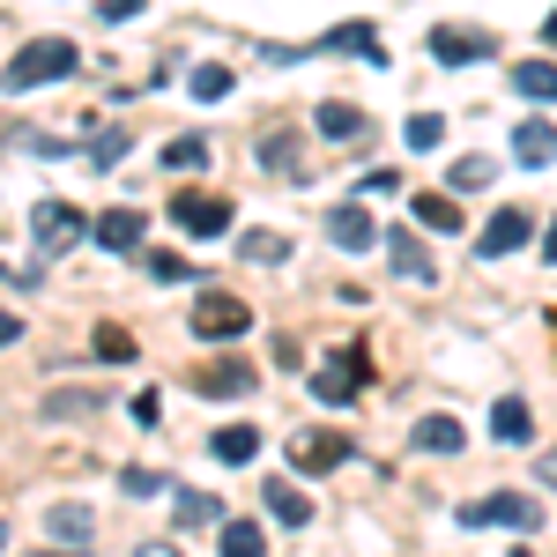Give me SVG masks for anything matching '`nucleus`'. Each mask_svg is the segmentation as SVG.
Here are the masks:
<instances>
[{"instance_id":"nucleus-1","label":"nucleus","mask_w":557,"mask_h":557,"mask_svg":"<svg viewBox=\"0 0 557 557\" xmlns=\"http://www.w3.org/2000/svg\"><path fill=\"white\" fill-rule=\"evenodd\" d=\"M83 67V52L67 38H30L8 67H0V89H45V83H67Z\"/></svg>"},{"instance_id":"nucleus-2","label":"nucleus","mask_w":557,"mask_h":557,"mask_svg":"<svg viewBox=\"0 0 557 557\" xmlns=\"http://www.w3.org/2000/svg\"><path fill=\"white\" fill-rule=\"evenodd\" d=\"M461 528H543V506L528 491H491V498L461 506Z\"/></svg>"},{"instance_id":"nucleus-3","label":"nucleus","mask_w":557,"mask_h":557,"mask_svg":"<svg viewBox=\"0 0 557 557\" xmlns=\"http://www.w3.org/2000/svg\"><path fill=\"white\" fill-rule=\"evenodd\" d=\"M186 327H194L201 343H238V335L253 327V305H238V298H223V290H209V298L186 312Z\"/></svg>"},{"instance_id":"nucleus-4","label":"nucleus","mask_w":557,"mask_h":557,"mask_svg":"<svg viewBox=\"0 0 557 557\" xmlns=\"http://www.w3.org/2000/svg\"><path fill=\"white\" fill-rule=\"evenodd\" d=\"M364 380H372V372H364V349H335V357L312 372V401L343 409V401H357V394H364Z\"/></svg>"},{"instance_id":"nucleus-5","label":"nucleus","mask_w":557,"mask_h":557,"mask_svg":"<svg viewBox=\"0 0 557 557\" xmlns=\"http://www.w3.org/2000/svg\"><path fill=\"white\" fill-rule=\"evenodd\" d=\"M30 231H38L45 253H67L89 223H83V209H75V201H38V209H30Z\"/></svg>"},{"instance_id":"nucleus-6","label":"nucleus","mask_w":557,"mask_h":557,"mask_svg":"<svg viewBox=\"0 0 557 557\" xmlns=\"http://www.w3.org/2000/svg\"><path fill=\"white\" fill-rule=\"evenodd\" d=\"M431 52H438L446 67H469V60H491L498 38H491V30H461V23H438V30H431Z\"/></svg>"},{"instance_id":"nucleus-7","label":"nucleus","mask_w":557,"mask_h":557,"mask_svg":"<svg viewBox=\"0 0 557 557\" xmlns=\"http://www.w3.org/2000/svg\"><path fill=\"white\" fill-rule=\"evenodd\" d=\"M172 215L194 231V238H223V231H231V201H223V194H178Z\"/></svg>"},{"instance_id":"nucleus-8","label":"nucleus","mask_w":557,"mask_h":557,"mask_svg":"<svg viewBox=\"0 0 557 557\" xmlns=\"http://www.w3.org/2000/svg\"><path fill=\"white\" fill-rule=\"evenodd\" d=\"M528 231H535V223H528V209H498L491 223H483L475 253H483V260H506V253H520V246H528Z\"/></svg>"},{"instance_id":"nucleus-9","label":"nucleus","mask_w":557,"mask_h":557,"mask_svg":"<svg viewBox=\"0 0 557 557\" xmlns=\"http://www.w3.org/2000/svg\"><path fill=\"white\" fill-rule=\"evenodd\" d=\"M194 394H209V401H246V394H253V364H238V357L201 364V372H194Z\"/></svg>"},{"instance_id":"nucleus-10","label":"nucleus","mask_w":557,"mask_h":557,"mask_svg":"<svg viewBox=\"0 0 557 557\" xmlns=\"http://www.w3.org/2000/svg\"><path fill=\"white\" fill-rule=\"evenodd\" d=\"M327 238H335L343 253H372V246H380V223L357 209V201H343V209H327Z\"/></svg>"},{"instance_id":"nucleus-11","label":"nucleus","mask_w":557,"mask_h":557,"mask_svg":"<svg viewBox=\"0 0 557 557\" xmlns=\"http://www.w3.org/2000/svg\"><path fill=\"white\" fill-rule=\"evenodd\" d=\"M290 461L305 475H320V469H335V461H349V438L343 431H305V438H290Z\"/></svg>"},{"instance_id":"nucleus-12","label":"nucleus","mask_w":557,"mask_h":557,"mask_svg":"<svg viewBox=\"0 0 557 557\" xmlns=\"http://www.w3.org/2000/svg\"><path fill=\"white\" fill-rule=\"evenodd\" d=\"M141 231H149V215H141V209H104V215H97V246H112V253H134Z\"/></svg>"},{"instance_id":"nucleus-13","label":"nucleus","mask_w":557,"mask_h":557,"mask_svg":"<svg viewBox=\"0 0 557 557\" xmlns=\"http://www.w3.org/2000/svg\"><path fill=\"white\" fill-rule=\"evenodd\" d=\"M491 438H498V446H528V438H535V417H528L520 394H498V409H491Z\"/></svg>"},{"instance_id":"nucleus-14","label":"nucleus","mask_w":557,"mask_h":557,"mask_svg":"<svg viewBox=\"0 0 557 557\" xmlns=\"http://www.w3.org/2000/svg\"><path fill=\"white\" fill-rule=\"evenodd\" d=\"M312 120H320V134H327V141H357V134L372 127V120H364L357 104H343V97H327V104H320Z\"/></svg>"},{"instance_id":"nucleus-15","label":"nucleus","mask_w":557,"mask_h":557,"mask_svg":"<svg viewBox=\"0 0 557 557\" xmlns=\"http://www.w3.org/2000/svg\"><path fill=\"white\" fill-rule=\"evenodd\" d=\"M104 409V394L97 386H67V394H52L45 401V424H75V417H97Z\"/></svg>"},{"instance_id":"nucleus-16","label":"nucleus","mask_w":557,"mask_h":557,"mask_svg":"<svg viewBox=\"0 0 557 557\" xmlns=\"http://www.w3.org/2000/svg\"><path fill=\"white\" fill-rule=\"evenodd\" d=\"M45 528H52V543H60V550H83V535L97 528V520H89V506H52Z\"/></svg>"},{"instance_id":"nucleus-17","label":"nucleus","mask_w":557,"mask_h":557,"mask_svg":"<svg viewBox=\"0 0 557 557\" xmlns=\"http://www.w3.org/2000/svg\"><path fill=\"white\" fill-rule=\"evenodd\" d=\"M268 513L283 520V528H305L312 520V498H305L298 483H268Z\"/></svg>"},{"instance_id":"nucleus-18","label":"nucleus","mask_w":557,"mask_h":557,"mask_svg":"<svg viewBox=\"0 0 557 557\" xmlns=\"http://www.w3.org/2000/svg\"><path fill=\"white\" fill-rule=\"evenodd\" d=\"M417 446H424V454H461L469 431L454 424V417H424V424H417Z\"/></svg>"},{"instance_id":"nucleus-19","label":"nucleus","mask_w":557,"mask_h":557,"mask_svg":"<svg viewBox=\"0 0 557 557\" xmlns=\"http://www.w3.org/2000/svg\"><path fill=\"white\" fill-rule=\"evenodd\" d=\"M513 157L520 164H557V127H513Z\"/></svg>"},{"instance_id":"nucleus-20","label":"nucleus","mask_w":557,"mask_h":557,"mask_svg":"<svg viewBox=\"0 0 557 557\" xmlns=\"http://www.w3.org/2000/svg\"><path fill=\"white\" fill-rule=\"evenodd\" d=\"M260 454V431L253 424H223L215 431V461H253Z\"/></svg>"},{"instance_id":"nucleus-21","label":"nucleus","mask_w":557,"mask_h":557,"mask_svg":"<svg viewBox=\"0 0 557 557\" xmlns=\"http://www.w3.org/2000/svg\"><path fill=\"white\" fill-rule=\"evenodd\" d=\"M238 253L260 260V268H283V260H290V238H275V231H246V238H238Z\"/></svg>"},{"instance_id":"nucleus-22","label":"nucleus","mask_w":557,"mask_h":557,"mask_svg":"<svg viewBox=\"0 0 557 557\" xmlns=\"http://www.w3.org/2000/svg\"><path fill=\"white\" fill-rule=\"evenodd\" d=\"M223 557H268L260 520H231V528H223Z\"/></svg>"},{"instance_id":"nucleus-23","label":"nucleus","mask_w":557,"mask_h":557,"mask_svg":"<svg viewBox=\"0 0 557 557\" xmlns=\"http://www.w3.org/2000/svg\"><path fill=\"white\" fill-rule=\"evenodd\" d=\"M417 223H424V231H461V209H454L446 194H417Z\"/></svg>"},{"instance_id":"nucleus-24","label":"nucleus","mask_w":557,"mask_h":557,"mask_svg":"<svg viewBox=\"0 0 557 557\" xmlns=\"http://www.w3.org/2000/svg\"><path fill=\"white\" fill-rule=\"evenodd\" d=\"M401 141H409V149H417V157H431V149H438V141H446V120H438V112H417V120H409V127H401Z\"/></svg>"},{"instance_id":"nucleus-25","label":"nucleus","mask_w":557,"mask_h":557,"mask_svg":"<svg viewBox=\"0 0 557 557\" xmlns=\"http://www.w3.org/2000/svg\"><path fill=\"white\" fill-rule=\"evenodd\" d=\"M491 178H498V164H491V157H461V164L446 172V186H454V194H475V186H491Z\"/></svg>"},{"instance_id":"nucleus-26","label":"nucleus","mask_w":557,"mask_h":557,"mask_svg":"<svg viewBox=\"0 0 557 557\" xmlns=\"http://www.w3.org/2000/svg\"><path fill=\"white\" fill-rule=\"evenodd\" d=\"M260 164H268V172H305V157H298L290 134H268V141H260Z\"/></svg>"},{"instance_id":"nucleus-27","label":"nucleus","mask_w":557,"mask_h":557,"mask_svg":"<svg viewBox=\"0 0 557 557\" xmlns=\"http://www.w3.org/2000/svg\"><path fill=\"white\" fill-rule=\"evenodd\" d=\"M127 149H134V134H127V127H112V134H97V141H89V164H97V172H112Z\"/></svg>"},{"instance_id":"nucleus-28","label":"nucleus","mask_w":557,"mask_h":557,"mask_svg":"<svg viewBox=\"0 0 557 557\" xmlns=\"http://www.w3.org/2000/svg\"><path fill=\"white\" fill-rule=\"evenodd\" d=\"M164 164H172V172H201V164H209V141H201V134H178L172 149H164Z\"/></svg>"},{"instance_id":"nucleus-29","label":"nucleus","mask_w":557,"mask_h":557,"mask_svg":"<svg viewBox=\"0 0 557 557\" xmlns=\"http://www.w3.org/2000/svg\"><path fill=\"white\" fill-rule=\"evenodd\" d=\"M513 89H520V97H535V104H550V97H557V67H513Z\"/></svg>"},{"instance_id":"nucleus-30","label":"nucleus","mask_w":557,"mask_h":557,"mask_svg":"<svg viewBox=\"0 0 557 557\" xmlns=\"http://www.w3.org/2000/svg\"><path fill=\"white\" fill-rule=\"evenodd\" d=\"M394 246V275H409V283H431V260L417 253V238H386Z\"/></svg>"},{"instance_id":"nucleus-31","label":"nucleus","mask_w":557,"mask_h":557,"mask_svg":"<svg viewBox=\"0 0 557 557\" xmlns=\"http://www.w3.org/2000/svg\"><path fill=\"white\" fill-rule=\"evenodd\" d=\"M215 520H223L215 498H201V491H186V498H178V528H215Z\"/></svg>"},{"instance_id":"nucleus-32","label":"nucleus","mask_w":557,"mask_h":557,"mask_svg":"<svg viewBox=\"0 0 557 557\" xmlns=\"http://www.w3.org/2000/svg\"><path fill=\"white\" fill-rule=\"evenodd\" d=\"M97 357H104V364H127V357H134V335L104 320V327H97Z\"/></svg>"},{"instance_id":"nucleus-33","label":"nucleus","mask_w":557,"mask_h":557,"mask_svg":"<svg viewBox=\"0 0 557 557\" xmlns=\"http://www.w3.org/2000/svg\"><path fill=\"white\" fill-rule=\"evenodd\" d=\"M194 97H201V104H215V97H231V67H194Z\"/></svg>"},{"instance_id":"nucleus-34","label":"nucleus","mask_w":557,"mask_h":557,"mask_svg":"<svg viewBox=\"0 0 557 557\" xmlns=\"http://www.w3.org/2000/svg\"><path fill=\"white\" fill-rule=\"evenodd\" d=\"M149 275H157V283H194V260H178V253H149Z\"/></svg>"},{"instance_id":"nucleus-35","label":"nucleus","mask_w":557,"mask_h":557,"mask_svg":"<svg viewBox=\"0 0 557 557\" xmlns=\"http://www.w3.org/2000/svg\"><path fill=\"white\" fill-rule=\"evenodd\" d=\"M141 8H149V0H97L89 15H97V23H127V15H141Z\"/></svg>"},{"instance_id":"nucleus-36","label":"nucleus","mask_w":557,"mask_h":557,"mask_svg":"<svg viewBox=\"0 0 557 557\" xmlns=\"http://www.w3.org/2000/svg\"><path fill=\"white\" fill-rule=\"evenodd\" d=\"M120 483H127L134 498H149V491H157V483H164V475H149V469H127V475H120Z\"/></svg>"},{"instance_id":"nucleus-37","label":"nucleus","mask_w":557,"mask_h":557,"mask_svg":"<svg viewBox=\"0 0 557 557\" xmlns=\"http://www.w3.org/2000/svg\"><path fill=\"white\" fill-rule=\"evenodd\" d=\"M535 483H550V491H557V446L543 454V461H535Z\"/></svg>"},{"instance_id":"nucleus-38","label":"nucleus","mask_w":557,"mask_h":557,"mask_svg":"<svg viewBox=\"0 0 557 557\" xmlns=\"http://www.w3.org/2000/svg\"><path fill=\"white\" fill-rule=\"evenodd\" d=\"M15 335H23V320H15V312H0V349L15 343Z\"/></svg>"},{"instance_id":"nucleus-39","label":"nucleus","mask_w":557,"mask_h":557,"mask_svg":"<svg viewBox=\"0 0 557 557\" xmlns=\"http://www.w3.org/2000/svg\"><path fill=\"white\" fill-rule=\"evenodd\" d=\"M134 557H186V550H178V543H141Z\"/></svg>"},{"instance_id":"nucleus-40","label":"nucleus","mask_w":557,"mask_h":557,"mask_svg":"<svg viewBox=\"0 0 557 557\" xmlns=\"http://www.w3.org/2000/svg\"><path fill=\"white\" fill-rule=\"evenodd\" d=\"M543 260H557V215H550V231H543Z\"/></svg>"},{"instance_id":"nucleus-41","label":"nucleus","mask_w":557,"mask_h":557,"mask_svg":"<svg viewBox=\"0 0 557 557\" xmlns=\"http://www.w3.org/2000/svg\"><path fill=\"white\" fill-rule=\"evenodd\" d=\"M38 557H89V550H38Z\"/></svg>"},{"instance_id":"nucleus-42","label":"nucleus","mask_w":557,"mask_h":557,"mask_svg":"<svg viewBox=\"0 0 557 557\" xmlns=\"http://www.w3.org/2000/svg\"><path fill=\"white\" fill-rule=\"evenodd\" d=\"M543 38H550V45H557V15H550V23H543Z\"/></svg>"},{"instance_id":"nucleus-43","label":"nucleus","mask_w":557,"mask_h":557,"mask_svg":"<svg viewBox=\"0 0 557 557\" xmlns=\"http://www.w3.org/2000/svg\"><path fill=\"white\" fill-rule=\"evenodd\" d=\"M0 543H8V528H0Z\"/></svg>"}]
</instances>
